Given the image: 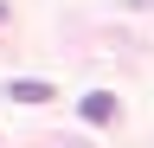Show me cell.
Listing matches in <instances>:
<instances>
[{"instance_id": "1", "label": "cell", "mask_w": 154, "mask_h": 148, "mask_svg": "<svg viewBox=\"0 0 154 148\" xmlns=\"http://www.w3.org/2000/svg\"><path fill=\"white\" fill-rule=\"evenodd\" d=\"M7 97H13V103H51V84H45V77H13Z\"/></svg>"}, {"instance_id": "2", "label": "cell", "mask_w": 154, "mask_h": 148, "mask_svg": "<svg viewBox=\"0 0 154 148\" xmlns=\"http://www.w3.org/2000/svg\"><path fill=\"white\" fill-rule=\"evenodd\" d=\"M77 109H84V122H116V97H109V90H90Z\"/></svg>"}, {"instance_id": "3", "label": "cell", "mask_w": 154, "mask_h": 148, "mask_svg": "<svg viewBox=\"0 0 154 148\" xmlns=\"http://www.w3.org/2000/svg\"><path fill=\"white\" fill-rule=\"evenodd\" d=\"M0 20H7V7H0Z\"/></svg>"}]
</instances>
